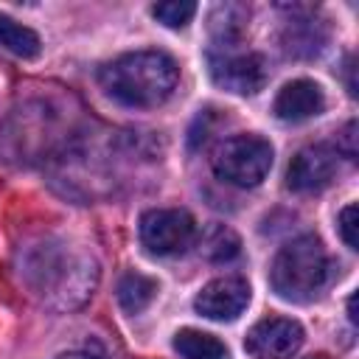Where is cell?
Here are the masks:
<instances>
[{"label": "cell", "instance_id": "6da1fadb", "mask_svg": "<svg viewBox=\"0 0 359 359\" xmlns=\"http://www.w3.org/2000/svg\"><path fill=\"white\" fill-rule=\"evenodd\" d=\"M20 278L50 309H79L98 283V261L81 244L45 236L20 250Z\"/></svg>", "mask_w": 359, "mask_h": 359}, {"label": "cell", "instance_id": "7a4b0ae2", "mask_svg": "<svg viewBox=\"0 0 359 359\" xmlns=\"http://www.w3.org/2000/svg\"><path fill=\"white\" fill-rule=\"evenodd\" d=\"M104 93L132 109L160 107L180 81L177 62L163 50H132L107 62L98 70Z\"/></svg>", "mask_w": 359, "mask_h": 359}, {"label": "cell", "instance_id": "3957f363", "mask_svg": "<svg viewBox=\"0 0 359 359\" xmlns=\"http://www.w3.org/2000/svg\"><path fill=\"white\" fill-rule=\"evenodd\" d=\"M331 278V261L317 236H297L283 244L272 261L269 283L278 297L292 303H309Z\"/></svg>", "mask_w": 359, "mask_h": 359}, {"label": "cell", "instance_id": "277c9868", "mask_svg": "<svg viewBox=\"0 0 359 359\" xmlns=\"http://www.w3.org/2000/svg\"><path fill=\"white\" fill-rule=\"evenodd\" d=\"M275 149L261 135H233L222 140L210 157L213 174L236 188H255L264 182V177L272 168Z\"/></svg>", "mask_w": 359, "mask_h": 359}, {"label": "cell", "instance_id": "5b68a950", "mask_svg": "<svg viewBox=\"0 0 359 359\" xmlns=\"http://www.w3.org/2000/svg\"><path fill=\"white\" fill-rule=\"evenodd\" d=\"M196 241V222L182 208H154L140 216V244L151 255H180Z\"/></svg>", "mask_w": 359, "mask_h": 359}, {"label": "cell", "instance_id": "8992f818", "mask_svg": "<svg viewBox=\"0 0 359 359\" xmlns=\"http://www.w3.org/2000/svg\"><path fill=\"white\" fill-rule=\"evenodd\" d=\"M210 76L219 87L236 95H255L269 79L266 59L255 50H219L210 53Z\"/></svg>", "mask_w": 359, "mask_h": 359}, {"label": "cell", "instance_id": "52a82bcc", "mask_svg": "<svg viewBox=\"0 0 359 359\" xmlns=\"http://www.w3.org/2000/svg\"><path fill=\"white\" fill-rule=\"evenodd\" d=\"M303 325L292 317H264L258 320L244 339V348L252 359H292L303 345Z\"/></svg>", "mask_w": 359, "mask_h": 359}, {"label": "cell", "instance_id": "ba28073f", "mask_svg": "<svg viewBox=\"0 0 359 359\" xmlns=\"http://www.w3.org/2000/svg\"><path fill=\"white\" fill-rule=\"evenodd\" d=\"M250 306V283L241 275H222L202 286V292L194 297V309L216 323L236 320Z\"/></svg>", "mask_w": 359, "mask_h": 359}, {"label": "cell", "instance_id": "9c48e42d", "mask_svg": "<svg viewBox=\"0 0 359 359\" xmlns=\"http://www.w3.org/2000/svg\"><path fill=\"white\" fill-rule=\"evenodd\" d=\"M337 174V151L331 146H306L300 149L289 168H286V185L297 194H317L323 191Z\"/></svg>", "mask_w": 359, "mask_h": 359}, {"label": "cell", "instance_id": "30bf717a", "mask_svg": "<svg viewBox=\"0 0 359 359\" xmlns=\"http://www.w3.org/2000/svg\"><path fill=\"white\" fill-rule=\"evenodd\" d=\"M325 109V93L311 79H294L286 81L272 104V112L286 123H300L309 118H317Z\"/></svg>", "mask_w": 359, "mask_h": 359}, {"label": "cell", "instance_id": "8fae6325", "mask_svg": "<svg viewBox=\"0 0 359 359\" xmlns=\"http://www.w3.org/2000/svg\"><path fill=\"white\" fill-rule=\"evenodd\" d=\"M238 252H241V238L236 236L233 227L213 222V224H208L202 230V236H199V255L205 261L227 264V261L238 258Z\"/></svg>", "mask_w": 359, "mask_h": 359}, {"label": "cell", "instance_id": "7c38bea8", "mask_svg": "<svg viewBox=\"0 0 359 359\" xmlns=\"http://www.w3.org/2000/svg\"><path fill=\"white\" fill-rule=\"evenodd\" d=\"M174 351L182 359H227V345L208 334V331H196V328H182L174 334Z\"/></svg>", "mask_w": 359, "mask_h": 359}, {"label": "cell", "instance_id": "4fadbf2b", "mask_svg": "<svg viewBox=\"0 0 359 359\" xmlns=\"http://www.w3.org/2000/svg\"><path fill=\"white\" fill-rule=\"evenodd\" d=\"M0 48L20 59H36L42 50V42H39L36 31L11 20L8 14H0Z\"/></svg>", "mask_w": 359, "mask_h": 359}, {"label": "cell", "instance_id": "5bb4252c", "mask_svg": "<svg viewBox=\"0 0 359 359\" xmlns=\"http://www.w3.org/2000/svg\"><path fill=\"white\" fill-rule=\"evenodd\" d=\"M157 294V280L140 272H126L118 283V303L126 314H140Z\"/></svg>", "mask_w": 359, "mask_h": 359}, {"label": "cell", "instance_id": "9a60e30c", "mask_svg": "<svg viewBox=\"0 0 359 359\" xmlns=\"http://www.w3.org/2000/svg\"><path fill=\"white\" fill-rule=\"evenodd\" d=\"M244 17L247 11L241 6H216V11L210 14V28H213V39L219 50H233L238 45L241 31H244Z\"/></svg>", "mask_w": 359, "mask_h": 359}, {"label": "cell", "instance_id": "2e32d148", "mask_svg": "<svg viewBox=\"0 0 359 359\" xmlns=\"http://www.w3.org/2000/svg\"><path fill=\"white\" fill-rule=\"evenodd\" d=\"M283 48L292 56H314L323 48V34L317 22L309 20H292L283 36Z\"/></svg>", "mask_w": 359, "mask_h": 359}, {"label": "cell", "instance_id": "e0dca14e", "mask_svg": "<svg viewBox=\"0 0 359 359\" xmlns=\"http://www.w3.org/2000/svg\"><path fill=\"white\" fill-rule=\"evenodd\" d=\"M151 14L165 28H185L191 22V17L196 14V3H191V0H168V3L151 6Z\"/></svg>", "mask_w": 359, "mask_h": 359}, {"label": "cell", "instance_id": "ac0fdd59", "mask_svg": "<svg viewBox=\"0 0 359 359\" xmlns=\"http://www.w3.org/2000/svg\"><path fill=\"white\" fill-rule=\"evenodd\" d=\"M337 224H339V236H342V241H345L351 250H356V247H359V238H356V205H353V202L345 205V208L339 210Z\"/></svg>", "mask_w": 359, "mask_h": 359}, {"label": "cell", "instance_id": "d6986e66", "mask_svg": "<svg viewBox=\"0 0 359 359\" xmlns=\"http://www.w3.org/2000/svg\"><path fill=\"white\" fill-rule=\"evenodd\" d=\"M353 132H356V123H348V126H345V132H342V143H345V154H348L351 160H353V154H356V149H353V137H356V135H353Z\"/></svg>", "mask_w": 359, "mask_h": 359}, {"label": "cell", "instance_id": "ffe728a7", "mask_svg": "<svg viewBox=\"0 0 359 359\" xmlns=\"http://www.w3.org/2000/svg\"><path fill=\"white\" fill-rule=\"evenodd\" d=\"M59 359H95V356H90V353H62Z\"/></svg>", "mask_w": 359, "mask_h": 359}]
</instances>
